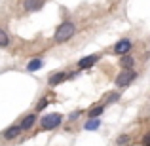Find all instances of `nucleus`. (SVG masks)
Listing matches in <instances>:
<instances>
[{
    "label": "nucleus",
    "instance_id": "nucleus-4",
    "mask_svg": "<svg viewBox=\"0 0 150 146\" xmlns=\"http://www.w3.org/2000/svg\"><path fill=\"white\" fill-rule=\"evenodd\" d=\"M131 48H133V42L129 40V38H122V40H118L116 46L112 48V53L122 57V55H127L129 51H131Z\"/></svg>",
    "mask_w": 150,
    "mask_h": 146
},
{
    "label": "nucleus",
    "instance_id": "nucleus-9",
    "mask_svg": "<svg viewBox=\"0 0 150 146\" xmlns=\"http://www.w3.org/2000/svg\"><path fill=\"white\" fill-rule=\"evenodd\" d=\"M44 4H46V0H23V8L27 11H38V10H42Z\"/></svg>",
    "mask_w": 150,
    "mask_h": 146
},
{
    "label": "nucleus",
    "instance_id": "nucleus-5",
    "mask_svg": "<svg viewBox=\"0 0 150 146\" xmlns=\"http://www.w3.org/2000/svg\"><path fill=\"white\" fill-rule=\"evenodd\" d=\"M99 59H101V55H99V53L86 55V57H82L80 61L76 63V66H78V70H88V68H91V66H95Z\"/></svg>",
    "mask_w": 150,
    "mask_h": 146
},
{
    "label": "nucleus",
    "instance_id": "nucleus-12",
    "mask_svg": "<svg viewBox=\"0 0 150 146\" xmlns=\"http://www.w3.org/2000/svg\"><path fill=\"white\" fill-rule=\"evenodd\" d=\"M42 66H44V61H42V59H33V61L27 63V70H29V72H36Z\"/></svg>",
    "mask_w": 150,
    "mask_h": 146
},
{
    "label": "nucleus",
    "instance_id": "nucleus-14",
    "mask_svg": "<svg viewBox=\"0 0 150 146\" xmlns=\"http://www.w3.org/2000/svg\"><path fill=\"white\" fill-rule=\"evenodd\" d=\"M99 127H101V120H88L84 125L86 131H97Z\"/></svg>",
    "mask_w": 150,
    "mask_h": 146
},
{
    "label": "nucleus",
    "instance_id": "nucleus-16",
    "mask_svg": "<svg viewBox=\"0 0 150 146\" xmlns=\"http://www.w3.org/2000/svg\"><path fill=\"white\" fill-rule=\"evenodd\" d=\"M48 104H50V99H48V97H42L40 101L36 102V108H34V112H36V114H38V112H42V110H44Z\"/></svg>",
    "mask_w": 150,
    "mask_h": 146
},
{
    "label": "nucleus",
    "instance_id": "nucleus-19",
    "mask_svg": "<svg viewBox=\"0 0 150 146\" xmlns=\"http://www.w3.org/2000/svg\"><path fill=\"white\" fill-rule=\"evenodd\" d=\"M141 142H143L141 146H150V133H148V135H144V137H143V140H141Z\"/></svg>",
    "mask_w": 150,
    "mask_h": 146
},
{
    "label": "nucleus",
    "instance_id": "nucleus-15",
    "mask_svg": "<svg viewBox=\"0 0 150 146\" xmlns=\"http://www.w3.org/2000/svg\"><path fill=\"white\" fill-rule=\"evenodd\" d=\"M129 144H131V137H129V135L124 133V135L116 137V146H129Z\"/></svg>",
    "mask_w": 150,
    "mask_h": 146
},
{
    "label": "nucleus",
    "instance_id": "nucleus-3",
    "mask_svg": "<svg viewBox=\"0 0 150 146\" xmlns=\"http://www.w3.org/2000/svg\"><path fill=\"white\" fill-rule=\"evenodd\" d=\"M135 80H137V70L135 68L120 70V74L114 78V84H116V87L124 89V87H127V85H131V82H135Z\"/></svg>",
    "mask_w": 150,
    "mask_h": 146
},
{
    "label": "nucleus",
    "instance_id": "nucleus-1",
    "mask_svg": "<svg viewBox=\"0 0 150 146\" xmlns=\"http://www.w3.org/2000/svg\"><path fill=\"white\" fill-rule=\"evenodd\" d=\"M74 34H76V23L74 21H63L61 25L57 27V30H55L53 40L57 42V44H65V42H69Z\"/></svg>",
    "mask_w": 150,
    "mask_h": 146
},
{
    "label": "nucleus",
    "instance_id": "nucleus-11",
    "mask_svg": "<svg viewBox=\"0 0 150 146\" xmlns=\"http://www.w3.org/2000/svg\"><path fill=\"white\" fill-rule=\"evenodd\" d=\"M103 112H105V104L93 106V108H89V110H88V118H89V120H99Z\"/></svg>",
    "mask_w": 150,
    "mask_h": 146
},
{
    "label": "nucleus",
    "instance_id": "nucleus-2",
    "mask_svg": "<svg viewBox=\"0 0 150 146\" xmlns=\"http://www.w3.org/2000/svg\"><path fill=\"white\" fill-rule=\"evenodd\" d=\"M63 120H65V118H63V114H59V112L46 114L44 118H40V127L44 129V131H53V129L61 127Z\"/></svg>",
    "mask_w": 150,
    "mask_h": 146
},
{
    "label": "nucleus",
    "instance_id": "nucleus-8",
    "mask_svg": "<svg viewBox=\"0 0 150 146\" xmlns=\"http://www.w3.org/2000/svg\"><path fill=\"white\" fill-rule=\"evenodd\" d=\"M63 82H67V72H63V70H57V72H53L48 78V85L50 87H57V85L63 84Z\"/></svg>",
    "mask_w": 150,
    "mask_h": 146
},
{
    "label": "nucleus",
    "instance_id": "nucleus-17",
    "mask_svg": "<svg viewBox=\"0 0 150 146\" xmlns=\"http://www.w3.org/2000/svg\"><path fill=\"white\" fill-rule=\"evenodd\" d=\"M8 44H10V36L4 29H0V48H6Z\"/></svg>",
    "mask_w": 150,
    "mask_h": 146
},
{
    "label": "nucleus",
    "instance_id": "nucleus-6",
    "mask_svg": "<svg viewBox=\"0 0 150 146\" xmlns=\"http://www.w3.org/2000/svg\"><path fill=\"white\" fill-rule=\"evenodd\" d=\"M36 120H38V114L36 112H30V114H27V116H23V120L19 121V125H21L23 131H30V127H34Z\"/></svg>",
    "mask_w": 150,
    "mask_h": 146
},
{
    "label": "nucleus",
    "instance_id": "nucleus-10",
    "mask_svg": "<svg viewBox=\"0 0 150 146\" xmlns=\"http://www.w3.org/2000/svg\"><path fill=\"white\" fill-rule=\"evenodd\" d=\"M133 66H135V57H133L131 53L122 55V57H120V68L122 70H131Z\"/></svg>",
    "mask_w": 150,
    "mask_h": 146
},
{
    "label": "nucleus",
    "instance_id": "nucleus-18",
    "mask_svg": "<svg viewBox=\"0 0 150 146\" xmlns=\"http://www.w3.org/2000/svg\"><path fill=\"white\" fill-rule=\"evenodd\" d=\"M80 116H82V110H74V112L69 114V121H76Z\"/></svg>",
    "mask_w": 150,
    "mask_h": 146
},
{
    "label": "nucleus",
    "instance_id": "nucleus-13",
    "mask_svg": "<svg viewBox=\"0 0 150 146\" xmlns=\"http://www.w3.org/2000/svg\"><path fill=\"white\" fill-rule=\"evenodd\" d=\"M120 91H110V93H106L105 95V102L106 104H114V102H118L120 101Z\"/></svg>",
    "mask_w": 150,
    "mask_h": 146
},
{
    "label": "nucleus",
    "instance_id": "nucleus-7",
    "mask_svg": "<svg viewBox=\"0 0 150 146\" xmlns=\"http://www.w3.org/2000/svg\"><path fill=\"white\" fill-rule=\"evenodd\" d=\"M21 133H23L21 125H19V123H13V125H10V127H8L6 131L2 133V137H4L6 140H15L19 135H21Z\"/></svg>",
    "mask_w": 150,
    "mask_h": 146
}]
</instances>
